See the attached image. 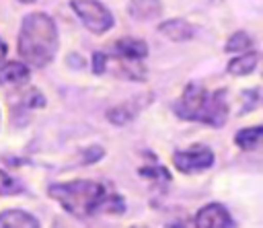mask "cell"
Masks as SVG:
<instances>
[{
    "label": "cell",
    "mask_w": 263,
    "mask_h": 228,
    "mask_svg": "<svg viewBox=\"0 0 263 228\" xmlns=\"http://www.w3.org/2000/svg\"><path fill=\"white\" fill-rule=\"evenodd\" d=\"M47 195L74 218H90L101 212L121 214L125 210L123 197L119 193H113L103 183L88 179L53 183L47 187Z\"/></svg>",
    "instance_id": "obj_1"
},
{
    "label": "cell",
    "mask_w": 263,
    "mask_h": 228,
    "mask_svg": "<svg viewBox=\"0 0 263 228\" xmlns=\"http://www.w3.org/2000/svg\"><path fill=\"white\" fill-rule=\"evenodd\" d=\"M58 51V29L51 16L33 12L23 18L18 31V53L35 68L47 66Z\"/></svg>",
    "instance_id": "obj_2"
},
{
    "label": "cell",
    "mask_w": 263,
    "mask_h": 228,
    "mask_svg": "<svg viewBox=\"0 0 263 228\" xmlns=\"http://www.w3.org/2000/svg\"><path fill=\"white\" fill-rule=\"evenodd\" d=\"M173 111L185 121H201L212 127H222L228 117L226 90L218 88L208 92L199 84H187L179 101L173 105Z\"/></svg>",
    "instance_id": "obj_3"
},
{
    "label": "cell",
    "mask_w": 263,
    "mask_h": 228,
    "mask_svg": "<svg viewBox=\"0 0 263 228\" xmlns=\"http://www.w3.org/2000/svg\"><path fill=\"white\" fill-rule=\"evenodd\" d=\"M70 6L78 14V18L84 23V27L95 35L107 33L115 23L109 8L97 0H72Z\"/></svg>",
    "instance_id": "obj_4"
},
{
    "label": "cell",
    "mask_w": 263,
    "mask_h": 228,
    "mask_svg": "<svg viewBox=\"0 0 263 228\" xmlns=\"http://www.w3.org/2000/svg\"><path fill=\"white\" fill-rule=\"evenodd\" d=\"M173 164L185 175H195L214 164V152L205 146H191L187 150H177L173 154Z\"/></svg>",
    "instance_id": "obj_5"
},
{
    "label": "cell",
    "mask_w": 263,
    "mask_h": 228,
    "mask_svg": "<svg viewBox=\"0 0 263 228\" xmlns=\"http://www.w3.org/2000/svg\"><path fill=\"white\" fill-rule=\"evenodd\" d=\"M195 228H234L230 212L222 203H208L195 216Z\"/></svg>",
    "instance_id": "obj_6"
},
{
    "label": "cell",
    "mask_w": 263,
    "mask_h": 228,
    "mask_svg": "<svg viewBox=\"0 0 263 228\" xmlns=\"http://www.w3.org/2000/svg\"><path fill=\"white\" fill-rule=\"evenodd\" d=\"M113 51L121 60L140 62L148 55V43L142 39H136V37H121L119 41L113 43Z\"/></svg>",
    "instance_id": "obj_7"
},
{
    "label": "cell",
    "mask_w": 263,
    "mask_h": 228,
    "mask_svg": "<svg viewBox=\"0 0 263 228\" xmlns=\"http://www.w3.org/2000/svg\"><path fill=\"white\" fill-rule=\"evenodd\" d=\"M0 228H39V220L25 210L0 212Z\"/></svg>",
    "instance_id": "obj_8"
},
{
    "label": "cell",
    "mask_w": 263,
    "mask_h": 228,
    "mask_svg": "<svg viewBox=\"0 0 263 228\" xmlns=\"http://www.w3.org/2000/svg\"><path fill=\"white\" fill-rule=\"evenodd\" d=\"M29 78H31V70L23 62H6L0 68V84L21 86V84L29 82Z\"/></svg>",
    "instance_id": "obj_9"
},
{
    "label": "cell",
    "mask_w": 263,
    "mask_h": 228,
    "mask_svg": "<svg viewBox=\"0 0 263 228\" xmlns=\"http://www.w3.org/2000/svg\"><path fill=\"white\" fill-rule=\"evenodd\" d=\"M127 12L136 21H152L162 14V4L160 0H129Z\"/></svg>",
    "instance_id": "obj_10"
},
{
    "label": "cell",
    "mask_w": 263,
    "mask_h": 228,
    "mask_svg": "<svg viewBox=\"0 0 263 228\" xmlns=\"http://www.w3.org/2000/svg\"><path fill=\"white\" fill-rule=\"evenodd\" d=\"M158 31L171 41H187L193 37V27L183 18H171L158 25Z\"/></svg>",
    "instance_id": "obj_11"
},
{
    "label": "cell",
    "mask_w": 263,
    "mask_h": 228,
    "mask_svg": "<svg viewBox=\"0 0 263 228\" xmlns=\"http://www.w3.org/2000/svg\"><path fill=\"white\" fill-rule=\"evenodd\" d=\"M234 144L247 152L263 146V125H253V127H245V129L236 131Z\"/></svg>",
    "instance_id": "obj_12"
},
{
    "label": "cell",
    "mask_w": 263,
    "mask_h": 228,
    "mask_svg": "<svg viewBox=\"0 0 263 228\" xmlns=\"http://www.w3.org/2000/svg\"><path fill=\"white\" fill-rule=\"evenodd\" d=\"M255 64H257V53L255 51H242V53H238V58L230 60L228 72L232 76H245V74H251L255 70Z\"/></svg>",
    "instance_id": "obj_13"
},
{
    "label": "cell",
    "mask_w": 263,
    "mask_h": 228,
    "mask_svg": "<svg viewBox=\"0 0 263 228\" xmlns=\"http://www.w3.org/2000/svg\"><path fill=\"white\" fill-rule=\"evenodd\" d=\"M251 45H253V39H251L247 33L238 31V33L230 35V39L226 41V47H224V49H226L228 53H242V51H249Z\"/></svg>",
    "instance_id": "obj_14"
},
{
    "label": "cell",
    "mask_w": 263,
    "mask_h": 228,
    "mask_svg": "<svg viewBox=\"0 0 263 228\" xmlns=\"http://www.w3.org/2000/svg\"><path fill=\"white\" fill-rule=\"evenodd\" d=\"M136 113H138V109H134L129 103H123V105H119V107H115V109H109V111H107V117H109L111 123L123 125V123H127L129 119H134Z\"/></svg>",
    "instance_id": "obj_15"
},
{
    "label": "cell",
    "mask_w": 263,
    "mask_h": 228,
    "mask_svg": "<svg viewBox=\"0 0 263 228\" xmlns=\"http://www.w3.org/2000/svg\"><path fill=\"white\" fill-rule=\"evenodd\" d=\"M140 175L146 177V179H150V181H154V183H168L171 181V173L164 166H158V164H154V166H142L140 168Z\"/></svg>",
    "instance_id": "obj_16"
},
{
    "label": "cell",
    "mask_w": 263,
    "mask_h": 228,
    "mask_svg": "<svg viewBox=\"0 0 263 228\" xmlns=\"http://www.w3.org/2000/svg\"><path fill=\"white\" fill-rule=\"evenodd\" d=\"M21 191H23V185L0 168V195H16Z\"/></svg>",
    "instance_id": "obj_17"
},
{
    "label": "cell",
    "mask_w": 263,
    "mask_h": 228,
    "mask_svg": "<svg viewBox=\"0 0 263 228\" xmlns=\"http://www.w3.org/2000/svg\"><path fill=\"white\" fill-rule=\"evenodd\" d=\"M107 64H109V55L105 51H95V55H92V72L95 74H103L107 70Z\"/></svg>",
    "instance_id": "obj_18"
},
{
    "label": "cell",
    "mask_w": 263,
    "mask_h": 228,
    "mask_svg": "<svg viewBox=\"0 0 263 228\" xmlns=\"http://www.w3.org/2000/svg\"><path fill=\"white\" fill-rule=\"evenodd\" d=\"M25 105H27L29 109H33V107H43V105H45V99H43V94H41L39 90H31V92L25 97Z\"/></svg>",
    "instance_id": "obj_19"
},
{
    "label": "cell",
    "mask_w": 263,
    "mask_h": 228,
    "mask_svg": "<svg viewBox=\"0 0 263 228\" xmlns=\"http://www.w3.org/2000/svg\"><path fill=\"white\" fill-rule=\"evenodd\" d=\"M4 58H6V43L0 39V62H2Z\"/></svg>",
    "instance_id": "obj_20"
},
{
    "label": "cell",
    "mask_w": 263,
    "mask_h": 228,
    "mask_svg": "<svg viewBox=\"0 0 263 228\" xmlns=\"http://www.w3.org/2000/svg\"><path fill=\"white\" fill-rule=\"evenodd\" d=\"M18 2H23V4H31V2H35V0H18Z\"/></svg>",
    "instance_id": "obj_21"
},
{
    "label": "cell",
    "mask_w": 263,
    "mask_h": 228,
    "mask_svg": "<svg viewBox=\"0 0 263 228\" xmlns=\"http://www.w3.org/2000/svg\"><path fill=\"white\" fill-rule=\"evenodd\" d=\"M132 228H148V226H132Z\"/></svg>",
    "instance_id": "obj_22"
}]
</instances>
